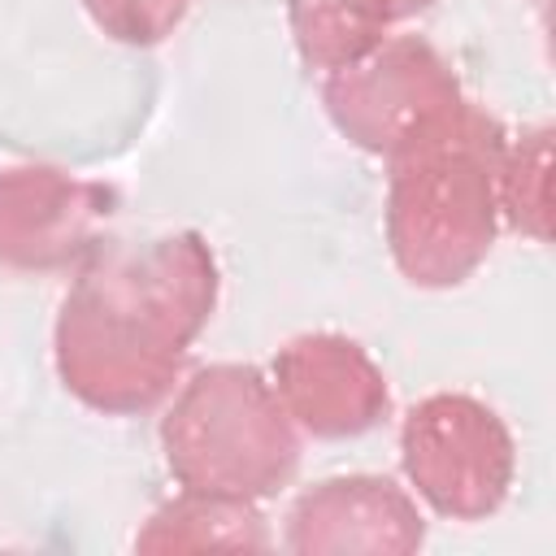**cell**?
<instances>
[{
    "instance_id": "2",
    "label": "cell",
    "mask_w": 556,
    "mask_h": 556,
    "mask_svg": "<svg viewBox=\"0 0 556 556\" xmlns=\"http://www.w3.org/2000/svg\"><path fill=\"white\" fill-rule=\"evenodd\" d=\"M504 439L491 413L469 400H430L404 426V465L421 495L456 517H478L500 504L508 482V452H473Z\"/></svg>"
},
{
    "instance_id": "1",
    "label": "cell",
    "mask_w": 556,
    "mask_h": 556,
    "mask_svg": "<svg viewBox=\"0 0 556 556\" xmlns=\"http://www.w3.org/2000/svg\"><path fill=\"white\" fill-rule=\"evenodd\" d=\"M165 447L169 469L187 482L191 495L222 500L265 495L295 465L287 421L278 417L252 369H230V426H222L213 391L200 374L178 413H169L165 421Z\"/></svg>"
},
{
    "instance_id": "3",
    "label": "cell",
    "mask_w": 556,
    "mask_h": 556,
    "mask_svg": "<svg viewBox=\"0 0 556 556\" xmlns=\"http://www.w3.org/2000/svg\"><path fill=\"white\" fill-rule=\"evenodd\" d=\"M287 543L295 552H408L421 543V517L387 478H334L295 504Z\"/></svg>"
}]
</instances>
